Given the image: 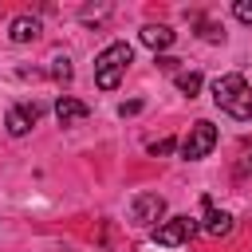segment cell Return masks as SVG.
Masks as SVG:
<instances>
[{"label":"cell","instance_id":"12","mask_svg":"<svg viewBox=\"0 0 252 252\" xmlns=\"http://www.w3.org/2000/svg\"><path fill=\"white\" fill-rule=\"evenodd\" d=\"M51 79H59V83L71 79V59H67V55H55V59H51Z\"/></svg>","mask_w":252,"mask_h":252},{"label":"cell","instance_id":"9","mask_svg":"<svg viewBox=\"0 0 252 252\" xmlns=\"http://www.w3.org/2000/svg\"><path fill=\"white\" fill-rule=\"evenodd\" d=\"M138 39H142V43H146L150 51H158V55H161L165 47H173V39H177V32H173L169 24H146V28L138 32Z\"/></svg>","mask_w":252,"mask_h":252},{"label":"cell","instance_id":"7","mask_svg":"<svg viewBox=\"0 0 252 252\" xmlns=\"http://www.w3.org/2000/svg\"><path fill=\"white\" fill-rule=\"evenodd\" d=\"M87 114H91V106H87L83 98H71V94H59V98H55V118H59V126H79Z\"/></svg>","mask_w":252,"mask_h":252},{"label":"cell","instance_id":"3","mask_svg":"<svg viewBox=\"0 0 252 252\" xmlns=\"http://www.w3.org/2000/svg\"><path fill=\"white\" fill-rule=\"evenodd\" d=\"M213 146H217V126L205 122V118H197V122L189 126V134L181 138V158H185V161H201V158L213 154Z\"/></svg>","mask_w":252,"mask_h":252},{"label":"cell","instance_id":"15","mask_svg":"<svg viewBox=\"0 0 252 252\" xmlns=\"http://www.w3.org/2000/svg\"><path fill=\"white\" fill-rule=\"evenodd\" d=\"M154 63H158L161 71H177V63H181V59H173V55H158Z\"/></svg>","mask_w":252,"mask_h":252},{"label":"cell","instance_id":"11","mask_svg":"<svg viewBox=\"0 0 252 252\" xmlns=\"http://www.w3.org/2000/svg\"><path fill=\"white\" fill-rule=\"evenodd\" d=\"M201 83H205V79H201L197 71H181V75H177V91H181V94H189V98L201 91Z\"/></svg>","mask_w":252,"mask_h":252},{"label":"cell","instance_id":"5","mask_svg":"<svg viewBox=\"0 0 252 252\" xmlns=\"http://www.w3.org/2000/svg\"><path fill=\"white\" fill-rule=\"evenodd\" d=\"M130 217H134V224H154L158 228V220L165 217V197L161 193H138L134 197V205H130Z\"/></svg>","mask_w":252,"mask_h":252},{"label":"cell","instance_id":"4","mask_svg":"<svg viewBox=\"0 0 252 252\" xmlns=\"http://www.w3.org/2000/svg\"><path fill=\"white\" fill-rule=\"evenodd\" d=\"M197 220L193 217H169V220H161L158 228H154V240L161 244V248H177V244H189L193 236H197Z\"/></svg>","mask_w":252,"mask_h":252},{"label":"cell","instance_id":"2","mask_svg":"<svg viewBox=\"0 0 252 252\" xmlns=\"http://www.w3.org/2000/svg\"><path fill=\"white\" fill-rule=\"evenodd\" d=\"M130 63H134V47L130 43H122V39L106 43L94 55V83H98V91H118V83H122Z\"/></svg>","mask_w":252,"mask_h":252},{"label":"cell","instance_id":"14","mask_svg":"<svg viewBox=\"0 0 252 252\" xmlns=\"http://www.w3.org/2000/svg\"><path fill=\"white\" fill-rule=\"evenodd\" d=\"M232 16H236L240 24H252V0H236V4H232Z\"/></svg>","mask_w":252,"mask_h":252},{"label":"cell","instance_id":"6","mask_svg":"<svg viewBox=\"0 0 252 252\" xmlns=\"http://www.w3.org/2000/svg\"><path fill=\"white\" fill-rule=\"evenodd\" d=\"M43 114V106L39 102H16L8 114H4V126H8V134L12 138H24L32 126H35V118Z\"/></svg>","mask_w":252,"mask_h":252},{"label":"cell","instance_id":"10","mask_svg":"<svg viewBox=\"0 0 252 252\" xmlns=\"http://www.w3.org/2000/svg\"><path fill=\"white\" fill-rule=\"evenodd\" d=\"M39 35V20L35 16H16L12 24H8V39L12 43H32Z\"/></svg>","mask_w":252,"mask_h":252},{"label":"cell","instance_id":"16","mask_svg":"<svg viewBox=\"0 0 252 252\" xmlns=\"http://www.w3.org/2000/svg\"><path fill=\"white\" fill-rule=\"evenodd\" d=\"M138 110H142V102H138V98H134V102H122V106H118V114H122V118H126V114H138Z\"/></svg>","mask_w":252,"mask_h":252},{"label":"cell","instance_id":"13","mask_svg":"<svg viewBox=\"0 0 252 252\" xmlns=\"http://www.w3.org/2000/svg\"><path fill=\"white\" fill-rule=\"evenodd\" d=\"M173 150H177V142H173V138H158V142H150V154H154V158L173 154Z\"/></svg>","mask_w":252,"mask_h":252},{"label":"cell","instance_id":"1","mask_svg":"<svg viewBox=\"0 0 252 252\" xmlns=\"http://www.w3.org/2000/svg\"><path fill=\"white\" fill-rule=\"evenodd\" d=\"M213 102H217L224 114H232L236 122H248V118H252V87H248V79H244L240 71L220 75V79L213 83Z\"/></svg>","mask_w":252,"mask_h":252},{"label":"cell","instance_id":"8","mask_svg":"<svg viewBox=\"0 0 252 252\" xmlns=\"http://www.w3.org/2000/svg\"><path fill=\"white\" fill-rule=\"evenodd\" d=\"M201 209H205V232L209 236H228L232 232V213L217 209L213 197H201Z\"/></svg>","mask_w":252,"mask_h":252}]
</instances>
